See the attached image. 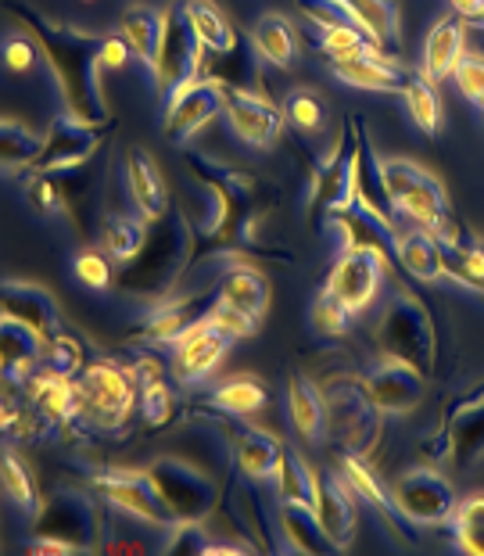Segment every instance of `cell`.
Returning <instances> with one entry per match:
<instances>
[{
  "label": "cell",
  "instance_id": "f35d334b",
  "mask_svg": "<svg viewBox=\"0 0 484 556\" xmlns=\"http://www.w3.org/2000/svg\"><path fill=\"white\" fill-rule=\"evenodd\" d=\"M183 4L194 22V33L205 43V54H227L241 43V33L233 29V22L216 0H183Z\"/></svg>",
  "mask_w": 484,
  "mask_h": 556
},
{
  "label": "cell",
  "instance_id": "c3c4849f",
  "mask_svg": "<svg viewBox=\"0 0 484 556\" xmlns=\"http://www.w3.org/2000/svg\"><path fill=\"white\" fill-rule=\"evenodd\" d=\"M370 43H373V37L366 29H359L352 18L316 29V47H320L330 62H334V58H345V54H356V51H362V47H370Z\"/></svg>",
  "mask_w": 484,
  "mask_h": 556
},
{
  "label": "cell",
  "instance_id": "7dc6e473",
  "mask_svg": "<svg viewBox=\"0 0 484 556\" xmlns=\"http://www.w3.org/2000/svg\"><path fill=\"white\" fill-rule=\"evenodd\" d=\"M0 464H4V467H0V478H4V495L18 506V510L37 514L40 495H37V481H33L26 464H22L11 448H4V459H0Z\"/></svg>",
  "mask_w": 484,
  "mask_h": 556
},
{
  "label": "cell",
  "instance_id": "5b68a950",
  "mask_svg": "<svg viewBox=\"0 0 484 556\" xmlns=\"http://www.w3.org/2000/svg\"><path fill=\"white\" fill-rule=\"evenodd\" d=\"M104 500L98 492L58 489L33 514V535L68 542L76 553H93L104 546Z\"/></svg>",
  "mask_w": 484,
  "mask_h": 556
},
{
  "label": "cell",
  "instance_id": "44dd1931",
  "mask_svg": "<svg viewBox=\"0 0 484 556\" xmlns=\"http://www.w3.org/2000/svg\"><path fill=\"white\" fill-rule=\"evenodd\" d=\"M384 274H387V269L377 263L373 255L341 252L334 258V266H330L327 291H334L337 299L359 316V313H366L377 302V294H381V283H384Z\"/></svg>",
  "mask_w": 484,
  "mask_h": 556
},
{
  "label": "cell",
  "instance_id": "816d5d0a",
  "mask_svg": "<svg viewBox=\"0 0 484 556\" xmlns=\"http://www.w3.org/2000/svg\"><path fill=\"white\" fill-rule=\"evenodd\" d=\"M283 115H288V123L294 129H302V134H316V129H323L327 123V109H323V101L316 98V90H291L288 101H283Z\"/></svg>",
  "mask_w": 484,
  "mask_h": 556
},
{
  "label": "cell",
  "instance_id": "8d00e7d4",
  "mask_svg": "<svg viewBox=\"0 0 484 556\" xmlns=\"http://www.w3.org/2000/svg\"><path fill=\"white\" fill-rule=\"evenodd\" d=\"M280 531H283V539H288V546L298 553H337V546L330 542V535L320 525L316 506L280 503Z\"/></svg>",
  "mask_w": 484,
  "mask_h": 556
},
{
  "label": "cell",
  "instance_id": "4316f807",
  "mask_svg": "<svg viewBox=\"0 0 484 556\" xmlns=\"http://www.w3.org/2000/svg\"><path fill=\"white\" fill-rule=\"evenodd\" d=\"M337 470L345 475L348 489L356 492L366 506H373V510L381 514L387 525H395V531H403V535H406V514L398 510L395 492L384 489L381 478L373 475L370 459L359 456V453H345V448H341V453H337Z\"/></svg>",
  "mask_w": 484,
  "mask_h": 556
},
{
  "label": "cell",
  "instance_id": "681fc988",
  "mask_svg": "<svg viewBox=\"0 0 484 556\" xmlns=\"http://www.w3.org/2000/svg\"><path fill=\"white\" fill-rule=\"evenodd\" d=\"M309 316H313V327H316V334H323V338H341V334H348L352 330V313L345 302L337 299L334 291H320L313 299V309H309Z\"/></svg>",
  "mask_w": 484,
  "mask_h": 556
},
{
  "label": "cell",
  "instance_id": "94428289",
  "mask_svg": "<svg viewBox=\"0 0 484 556\" xmlns=\"http://www.w3.org/2000/svg\"><path fill=\"white\" fill-rule=\"evenodd\" d=\"M474 26H481V29H484V15H481V18H477V22H474Z\"/></svg>",
  "mask_w": 484,
  "mask_h": 556
},
{
  "label": "cell",
  "instance_id": "30bf717a",
  "mask_svg": "<svg viewBox=\"0 0 484 556\" xmlns=\"http://www.w3.org/2000/svg\"><path fill=\"white\" fill-rule=\"evenodd\" d=\"M151 481L169 506L176 520H208V514L219 506V484L202 467L187 464V459L162 456L148 467Z\"/></svg>",
  "mask_w": 484,
  "mask_h": 556
},
{
  "label": "cell",
  "instance_id": "f5cc1de1",
  "mask_svg": "<svg viewBox=\"0 0 484 556\" xmlns=\"http://www.w3.org/2000/svg\"><path fill=\"white\" fill-rule=\"evenodd\" d=\"M26 198L29 205L43 212V216H58V212L68 208V194L62 180H54V173H29L26 176Z\"/></svg>",
  "mask_w": 484,
  "mask_h": 556
},
{
  "label": "cell",
  "instance_id": "ab89813d",
  "mask_svg": "<svg viewBox=\"0 0 484 556\" xmlns=\"http://www.w3.org/2000/svg\"><path fill=\"white\" fill-rule=\"evenodd\" d=\"M277 500L280 503H305V506H316V489H320V470H313L305 459L294 453V448L283 445L280 453V464H277Z\"/></svg>",
  "mask_w": 484,
  "mask_h": 556
},
{
  "label": "cell",
  "instance_id": "2e32d148",
  "mask_svg": "<svg viewBox=\"0 0 484 556\" xmlns=\"http://www.w3.org/2000/svg\"><path fill=\"white\" fill-rule=\"evenodd\" d=\"M222 115L247 148H273L283 137V126H288V115H283L280 104H273L255 87H227Z\"/></svg>",
  "mask_w": 484,
  "mask_h": 556
},
{
  "label": "cell",
  "instance_id": "f907efd6",
  "mask_svg": "<svg viewBox=\"0 0 484 556\" xmlns=\"http://www.w3.org/2000/svg\"><path fill=\"white\" fill-rule=\"evenodd\" d=\"M43 366L54 374H62V377H79L82 366H87V349H82V341L76 334L62 330V334H54L51 341H47Z\"/></svg>",
  "mask_w": 484,
  "mask_h": 556
},
{
  "label": "cell",
  "instance_id": "bcb514c9",
  "mask_svg": "<svg viewBox=\"0 0 484 556\" xmlns=\"http://www.w3.org/2000/svg\"><path fill=\"white\" fill-rule=\"evenodd\" d=\"M453 542L470 556H484V492L459 500L453 514Z\"/></svg>",
  "mask_w": 484,
  "mask_h": 556
},
{
  "label": "cell",
  "instance_id": "ffe728a7",
  "mask_svg": "<svg viewBox=\"0 0 484 556\" xmlns=\"http://www.w3.org/2000/svg\"><path fill=\"white\" fill-rule=\"evenodd\" d=\"M330 73H334L341 83H348V87L373 90V93H403L406 79H409V68L398 65L395 58L381 51L377 43L362 47L356 54L334 58V62H330Z\"/></svg>",
  "mask_w": 484,
  "mask_h": 556
},
{
  "label": "cell",
  "instance_id": "ac0fdd59",
  "mask_svg": "<svg viewBox=\"0 0 484 556\" xmlns=\"http://www.w3.org/2000/svg\"><path fill=\"white\" fill-rule=\"evenodd\" d=\"M423 370H417L412 363L392 359V356H377L366 366V384L377 399V406L384 413H395V417H406L423 402L428 395V381H423Z\"/></svg>",
  "mask_w": 484,
  "mask_h": 556
},
{
  "label": "cell",
  "instance_id": "8fae6325",
  "mask_svg": "<svg viewBox=\"0 0 484 556\" xmlns=\"http://www.w3.org/2000/svg\"><path fill=\"white\" fill-rule=\"evenodd\" d=\"M112 134H115V119L112 123H82L73 112L58 115L51 129L43 134V151H40V162L33 173L79 169V165H87L104 144H109Z\"/></svg>",
  "mask_w": 484,
  "mask_h": 556
},
{
  "label": "cell",
  "instance_id": "d590c367",
  "mask_svg": "<svg viewBox=\"0 0 484 556\" xmlns=\"http://www.w3.org/2000/svg\"><path fill=\"white\" fill-rule=\"evenodd\" d=\"M398 266L406 269L412 280L420 283H434L445 277L442 266V244L431 230L412 227L406 233H398Z\"/></svg>",
  "mask_w": 484,
  "mask_h": 556
},
{
  "label": "cell",
  "instance_id": "db71d44e",
  "mask_svg": "<svg viewBox=\"0 0 484 556\" xmlns=\"http://www.w3.org/2000/svg\"><path fill=\"white\" fill-rule=\"evenodd\" d=\"M208 319L216 327H222L227 334L238 341V338H252V334H258V324L263 319H255V316H247L244 309H238V305H230V302H219L216 299V305L208 309Z\"/></svg>",
  "mask_w": 484,
  "mask_h": 556
},
{
  "label": "cell",
  "instance_id": "74e56055",
  "mask_svg": "<svg viewBox=\"0 0 484 556\" xmlns=\"http://www.w3.org/2000/svg\"><path fill=\"white\" fill-rule=\"evenodd\" d=\"M269 402V388L258 381V377L252 374H241V377H230V381H222L219 388H212L205 406H212L216 413H222V417H252V413L266 409Z\"/></svg>",
  "mask_w": 484,
  "mask_h": 556
},
{
  "label": "cell",
  "instance_id": "cb8c5ba5",
  "mask_svg": "<svg viewBox=\"0 0 484 556\" xmlns=\"http://www.w3.org/2000/svg\"><path fill=\"white\" fill-rule=\"evenodd\" d=\"M348 481L341 470L334 467H320V489H316V514H320V525L330 535L337 549H348L356 542V528H359V517H356V500H352Z\"/></svg>",
  "mask_w": 484,
  "mask_h": 556
},
{
  "label": "cell",
  "instance_id": "277c9868",
  "mask_svg": "<svg viewBox=\"0 0 484 556\" xmlns=\"http://www.w3.org/2000/svg\"><path fill=\"white\" fill-rule=\"evenodd\" d=\"M373 341L381 356L412 363L428 377L434 374V363H438V338H434L428 305L412 291H398L387 299L384 313L373 327Z\"/></svg>",
  "mask_w": 484,
  "mask_h": 556
},
{
  "label": "cell",
  "instance_id": "b9f144b4",
  "mask_svg": "<svg viewBox=\"0 0 484 556\" xmlns=\"http://www.w3.org/2000/svg\"><path fill=\"white\" fill-rule=\"evenodd\" d=\"M151 233V223L140 216H126V212H112V216H104V227H101V241L109 248V255L115 263H129V258H137V252L144 248Z\"/></svg>",
  "mask_w": 484,
  "mask_h": 556
},
{
  "label": "cell",
  "instance_id": "f1b7e54d",
  "mask_svg": "<svg viewBox=\"0 0 484 556\" xmlns=\"http://www.w3.org/2000/svg\"><path fill=\"white\" fill-rule=\"evenodd\" d=\"M467 54V18L459 15H445L431 26L428 43H423V68L420 73L442 83L456 73L459 58Z\"/></svg>",
  "mask_w": 484,
  "mask_h": 556
},
{
  "label": "cell",
  "instance_id": "f546056e",
  "mask_svg": "<svg viewBox=\"0 0 484 556\" xmlns=\"http://www.w3.org/2000/svg\"><path fill=\"white\" fill-rule=\"evenodd\" d=\"M258 263H244V258H233V263L222 269L216 280V294L219 302H230L244 309L247 316L266 319L269 309V280L263 277V269H255Z\"/></svg>",
  "mask_w": 484,
  "mask_h": 556
},
{
  "label": "cell",
  "instance_id": "4fadbf2b",
  "mask_svg": "<svg viewBox=\"0 0 484 556\" xmlns=\"http://www.w3.org/2000/svg\"><path fill=\"white\" fill-rule=\"evenodd\" d=\"M222 109H227V83H219L212 76H198L165 101L162 134L169 144H187V140L194 134H202L216 115H222Z\"/></svg>",
  "mask_w": 484,
  "mask_h": 556
},
{
  "label": "cell",
  "instance_id": "91938a15",
  "mask_svg": "<svg viewBox=\"0 0 484 556\" xmlns=\"http://www.w3.org/2000/svg\"><path fill=\"white\" fill-rule=\"evenodd\" d=\"M448 4H453V15L467 22H477L484 15V0H448Z\"/></svg>",
  "mask_w": 484,
  "mask_h": 556
},
{
  "label": "cell",
  "instance_id": "836d02e7",
  "mask_svg": "<svg viewBox=\"0 0 484 556\" xmlns=\"http://www.w3.org/2000/svg\"><path fill=\"white\" fill-rule=\"evenodd\" d=\"M337 8L356 22L359 29H366L373 37V43L381 51L395 54L398 51V8L395 0H337Z\"/></svg>",
  "mask_w": 484,
  "mask_h": 556
},
{
  "label": "cell",
  "instance_id": "6da1fadb",
  "mask_svg": "<svg viewBox=\"0 0 484 556\" xmlns=\"http://www.w3.org/2000/svg\"><path fill=\"white\" fill-rule=\"evenodd\" d=\"M8 15L37 40L43 62L51 65L58 79V90L65 98V112H73L82 123H112L109 98L101 90V68H104V43L101 33H82L65 26V22L47 18L26 0H4Z\"/></svg>",
  "mask_w": 484,
  "mask_h": 556
},
{
  "label": "cell",
  "instance_id": "1f68e13d",
  "mask_svg": "<svg viewBox=\"0 0 484 556\" xmlns=\"http://www.w3.org/2000/svg\"><path fill=\"white\" fill-rule=\"evenodd\" d=\"M43 352H47V341L37 330L4 319V327H0V370H4L8 384H22L29 374H37V366L43 363Z\"/></svg>",
  "mask_w": 484,
  "mask_h": 556
},
{
  "label": "cell",
  "instance_id": "8992f818",
  "mask_svg": "<svg viewBox=\"0 0 484 556\" xmlns=\"http://www.w3.org/2000/svg\"><path fill=\"white\" fill-rule=\"evenodd\" d=\"M76 392H79V420L93 424L101 431L123 428L140 406V388L133 381V374L109 359H93L82 366V374L76 377Z\"/></svg>",
  "mask_w": 484,
  "mask_h": 556
},
{
  "label": "cell",
  "instance_id": "7402d4cb",
  "mask_svg": "<svg viewBox=\"0 0 484 556\" xmlns=\"http://www.w3.org/2000/svg\"><path fill=\"white\" fill-rule=\"evenodd\" d=\"M352 205H359L362 212H370L381 223L395 230V205H392V194H387V184H384V169H381V159L370 144V134L362 129V119L356 115V173H352Z\"/></svg>",
  "mask_w": 484,
  "mask_h": 556
},
{
  "label": "cell",
  "instance_id": "83f0119b",
  "mask_svg": "<svg viewBox=\"0 0 484 556\" xmlns=\"http://www.w3.org/2000/svg\"><path fill=\"white\" fill-rule=\"evenodd\" d=\"M288 417L291 428L298 431L305 442H323L330 434V417H327V399L323 388L305 374H291L288 381Z\"/></svg>",
  "mask_w": 484,
  "mask_h": 556
},
{
  "label": "cell",
  "instance_id": "e0dca14e",
  "mask_svg": "<svg viewBox=\"0 0 484 556\" xmlns=\"http://www.w3.org/2000/svg\"><path fill=\"white\" fill-rule=\"evenodd\" d=\"M330 230L341 238V252H362V255H373L387 274L395 269L398 263V233L381 223L370 212H362L359 205H345V208H334L327 216Z\"/></svg>",
  "mask_w": 484,
  "mask_h": 556
},
{
  "label": "cell",
  "instance_id": "7a4b0ae2",
  "mask_svg": "<svg viewBox=\"0 0 484 556\" xmlns=\"http://www.w3.org/2000/svg\"><path fill=\"white\" fill-rule=\"evenodd\" d=\"M198 252V227L183 216V208H169L162 219L151 223V233L137 258L123 263L115 288L123 294H140V299L165 302L176 291V283L194 266Z\"/></svg>",
  "mask_w": 484,
  "mask_h": 556
},
{
  "label": "cell",
  "instance_id": "680465c9",
  "mask_svg": "<svg viewBox=\"0 0 484 556\" xmlns=\"http://www.w3.org/2000/svg\"><path fill=\"white\" fill-rule=\"evenodd\" d=\"M129 58H133V51H129V43L115 33V37H109V43H104V68H123L129 65Z\"/></svg>",
  "mask_w": 484,
  "mask_h": 556
},
{
  "label": "cell",
  "instance_id": "7bdbcfd3",
  "mask_svg": "<svg viewBox=\"0 0 484 556\" xmlns=\"http://www.w3.org/2000/svg\"><path fill=\"white\" fill-rule=\"evenodd\" d=\"M43 137L33 134L29 126H22L15 119H4L0 126V159H4L8 173H33L40 162Z\"/></svg>",
  "mask_w": 484,
  "mask_h": 556
},
{
  "label": "cell",
  "instance_id": "d6986e66",
  "mask_svg": "<svg viewBox=\"0 0 484 556\" xmlns=\"http://www.w3.org/2000/svg\"><path fill=\"white\" fill-rule=\"evenodd\" d=\"M0 319L22 324L29 330H37L43 341H51L54 334H62V309H58L54 294L40 288L33 280H4L0 283Z\"/></svg>",
  "mask_w": 484,
  "mask_h": 556
},
{
  "label": "cell",
  "instance_id": "5bb4252c",
  "mask_svg": "<svg viewBox=\"0 0 484 556\" xmlns=\"http://www.w3.org/2000/svg\"><path fill=\"white\" fill-rule=\"evenodd\" d=\"M352 173H356V115H348L337 144L309 173V208L316 216H330L334 208L352 205Z\"/></svg>",
  "mask_w": 484,
  "mask_h": 556
},
{
  "label": "cell",
  "instance_id": "3957f363",
  "mask_svg": "<svg viewBox=\"0 0 484 556\" xmlns=\"http://www.w3.org/2000/svg\"><path fill=\"white\" fill-rule=\"evenodd\" d=\"M323 388L327 399V417H330V434L337 438V445L345 453H359L370 459L381 445L384 434V417L387 413L377 406V399L366 384V374H330Z\"/></svg>",
  "mask_w": 484,
  "mask_h": 556
},
{
  "label": "cell",
  "instance_id": "7c38bea8",
  "mask_svg": "<svg viewBox=\"0 0 484 556\" xmlns=\"http://www.w3.org/2000/svg\"><path fill=\"white\" fill-rule=\"evenodd\" d=\"M392 492L409 525H420V528L448 525L459 506L453 481L434 467H409L406 475L395 478Z\"/></svg>",
  "mask_w": 484,
  "mask_h": 556
},
{
  "label": "cell",
  "instance_id": "9a60e30c",
  "mask_svg": "<svg viewBox=\"0 0 484 556\" xmlns=\"http://www.w3.org/2000/svg\"><path fill=\"white\" fill-rule=\"evenodd\" d=\"M230 334L222 327H216L205 316L202 324H194L180 341H173V356H169V374L176 384L191 388L202 384L205 377L216 374V366L222 363V356L230 352Z\"/></svg>",
  "mask_w": 484,
  "mask_h": 556
},
{
  "label": "cell",
  "instance_id": "6f0895ef",
  "mask_svg": "<svg viewBox=\"0 0 484 556\" xmlns=\"http://www.w3.org/2000/svg\"><path fill=\"white\" fill-rule=\"evenodd\" d=\"M37 58H43V54H40L37 40H33L26 29L4 40V65L11 68V73H29V68L37 65Z\"/></svg>",
  "mask_w": 484,
  "mask_h": 556
},
{
  "label": "cell",
  "instance_id": "603a6c76",
  "mask_svg": "<svg viewBox=\"0 0 484 556\" xmlns=\"http://www.w3.org/2000/svg\"><path fill=\"white\" fill-rule=\"evenodd\" d=\"M216 299H219L216 288L205 294H187V299H165L148 313L137 338L148 341V345H173V341H180L194 324H202L212 305H216Z\"/></svg>",
  "mask_w": 484,
  "mask_h": 556
},
{
  "label": "cell",
  "instance_id": "52a82bcc",
  "mask_svg": "<svg viewBox=\"0 0 484 556\" xmlns=\"http://www.w3.org/2000/svg\"><path fill=\"white\" fill-rule=\"evenodd\" d=\"M381 169H384L387 194H392V205L398 216L409 219L412 227L438 230L448 212H453L438 176L409 159H381Z\"/></svg>",
  "mask_w": 484,
  "mask_h": 556
},
{
  "label": "cell",
  "instance_id": "60d3db41",
  "mask_svg": "<svg viewBox=\"0 0 484 556\" xmlns=\"http://www.w3.org/2000/svg\"><path fill=\"white\" fill-rule=\"evenodd\" d=\"M453 424V456L448 464L456 470H470L484 456V406L463 409V413H442Z\"/></svg>",
  "mask_w": 484,
  "mask_h": 556
},
{
  "label": "cell",
  "instance_id": "9c48e42d",
  "mask_svg": "<svg viewBox=\"0 0 484 556\" xmlns=\"http://www.w3.org/2000/svg\"><path fill=\"white\" fill-rule=\"evenodd\" d=\"M90 489L101 495L104 503L115 506L119 514L129 520H140V525L151 528H176L180 520L169 514V506L162 503V495L151 481L148 470H133V467H101L90 475Z\"/></svg>",
  "mask_w": 484,
  "mask_h": 556
},
{
  "label": "cell",
  "instance_id": "4dcf8cb0",
  "mask_svg": "<svg viewBox=\"0 0 484 556\" xmlns=\"http://www.w3.org/2000/svg\"><path fill=\"white\" fill-rule=\"evenodd\" d=\"M283 442L266 428H247L238 424L233 428V459H238V470L247 481H269L277 475Z\"/></svg>",
  "mask_w": 484,
  "mask_h": 556
},
{
  "label": "cell",
  "instance_id": "ba28073f",
  "mask_svg": "<svg viewBox=\"0 0 484 556\" xmlns=\"http://www.w3.org/2000/svg\"><path fill=\"white\" fill-rule=\"evenodd\" d=\"M162 11H165V26H162V43H158V62H155V73L151 76H155L162 98L169 101L176 90L202 76L205 43L194 33V22L187 15L183 0H176V4L162 8Z\"/></svg>",
  "mask_w": 484,
  "mask_h": 556
},
{
  "label": "cell",
  "instance_id": "f6af8a7d",
  "mask_svg": "<svg viewBox=\"0 0 484 556\" xmlns=\"http://www.w3.org/2000/svg\"><path fill=\"white\" fill-rule=\"evenodd\" d=\"M140 420H144L148 431H162L180 417V395L176 388L165 381V377H155V381L140 384Z\"/></svg>",
  "mask_w": 484,
  "mask_h": 556
},
{
  "label": "cell",
  "instance_id": "9f6ffc18",
  "mask_svg": "<svg viewBox=\"0 0 484 556\" xmlns=\"http://www.w3.org/2000/svg\"><path fill=\"white\" fill-rule=\"evenodd\" d=\"M453 79H456L459 93H463L470 104H481L484 101V54H470L467 51L463 58H459Z\"/></svg>",
  "mask_w": 484,
  "mask_h": 556
},
{
  "label": "cell",
  "instance_id": "d4e9b609",
  "mask_svg": "<svg viewBox=\"0 0 484 556\" xmlns=\"http://www.w3.org/2000/svg\"><path fill=\"white\" fill-rule=\"evenodd\" d=\"M434 238L442 244V266H445V277H453L456 283L463 288L484 294V244L467 233L459 223L453 219V212L445 216V223L438 230H431Z\"/></svg>",
  "mask_w": 484,
  "mask_h": 556
},
{
  "label": "cell",
  "instance_id": "11a10c76",
  "mask_svg": "<svg viewBox=\"0 0 484 556\" xmlns=\"http://www.w3.org/2000/svg\"><path fill=\"white\" fill-rule=\"evenodd\" d=\"M73 274H76V280L82 283V288H90V291H109L112 283H115L109 258H104L101 252H82V255H76Z\"/></svg>",
  "mask_w": 484,
  "mask_h": 556
},
{
  "label": "cell",
  "instance_id": "d6a6232c",
  "mask_svg": "<svg viewBox=\"0 0 484 556\" xmlns=\"http://www.w3.org/2000/svg\"><path fill=\"white\" fill-rule=\"evenodd\" d=\"M162 26H165V11L148 8V4L123 11V18H119V37L129 43V51H133V58L148 68V73H155Z\"/></svg>",
  "mask_w": 484,
  "mask_h": 556
},
{
  "label": "cell",
  "instance_id": "e575fe53",
  "mask_svg": "<svg viewBox=\"0 0 484 556\" xmlns=\"http://www.w3.org/2000/svg\"><path fill=\"white\" fill-rule=\"evenodd\" d=\"M252 47L266 65L291 68L294 58H298V33H294L291 18L277 15V11H266L252 29Z\"/></svg>",
  "mask_w": 484,
  "mask_h": 556
},
{
  "label": "cell",
  "instance_id": "6125c7cd",
  "mask_svg": "<svg viewBox=\"0 0 484 556\" xmlns=\"http://www.w3.org/2000/svg\"><path fill=\"white\" fill-rule=\"evenodd\" d=\"M477 109H481V115H484V101H481V104H477Z\"/></svg>",
  "mask_w": 484,
  "mask_h": 556
},
{
  "label": "cell",
  "instance_id": "ee69618b",
  "mask_svg": "<svg viewBox=\"0 0 484 556\" xmlns=\"http://www.w3.org/2000/svg\"><path fill=\"white\" fill-rule=\"evenodd\" d=\"M403 101L423 134L434 137L442 129V98L434 90V79H428L423 73H409L406 87H403Z\"/></svg>",
  "mask_w": 484,
  "mask_h": 556
},
{
  "label": "cell",
  "instance_id": "484cf974",
  "mask_svg": "<svg viewBox=\"0 0 484 556\" xmlns=\"http://www.w3.org/2000/svg\"><path fill=\"white\" fill-rule=\"evenodd\" d=\"M126 187H129V198H133V208L148 223L162 219L165 212L173 208L169 205V187H165V180H162V169L144 148L126 151Z\"/></svg>",
  "mask_w": 484,
  "mask_h": 556
}]
</instances>
